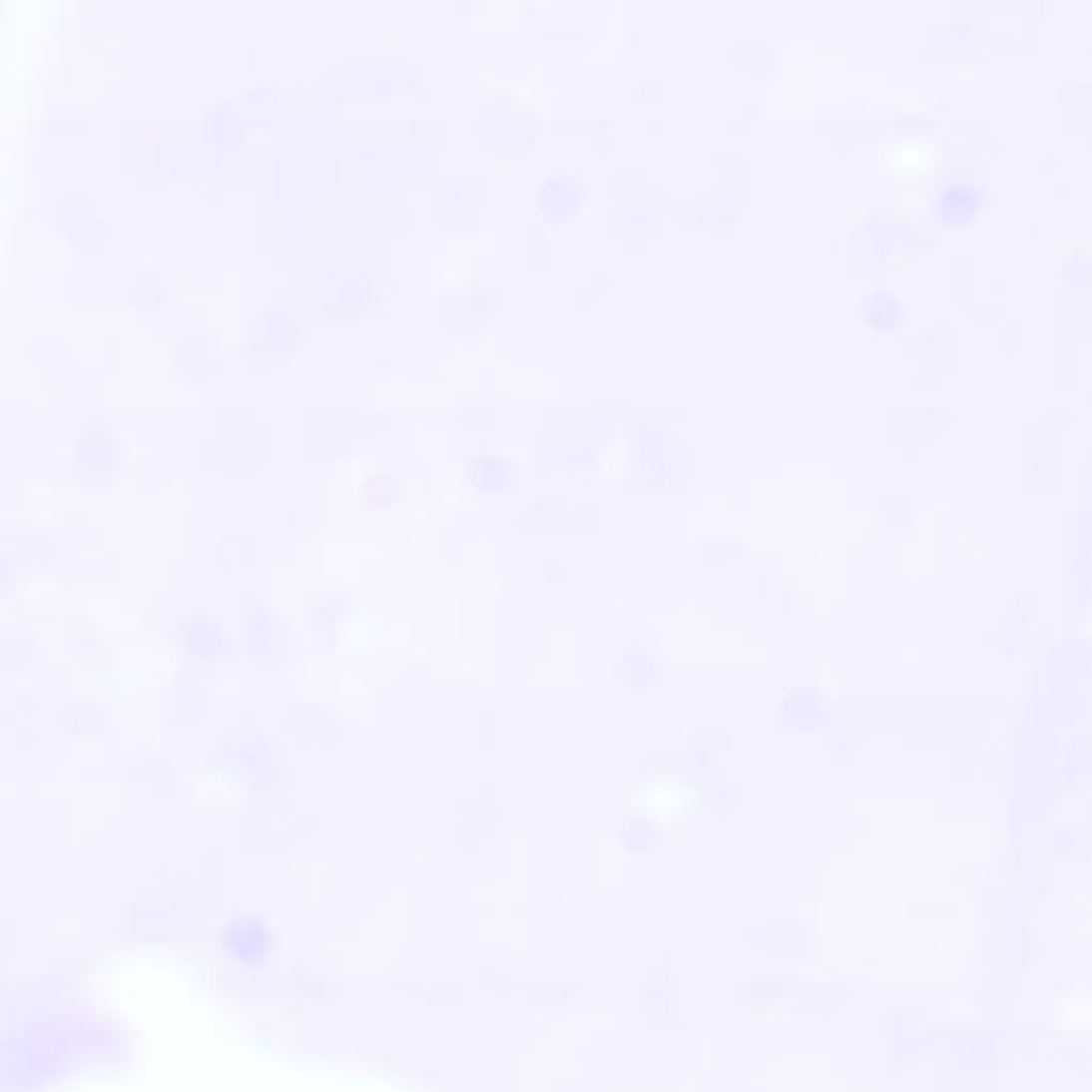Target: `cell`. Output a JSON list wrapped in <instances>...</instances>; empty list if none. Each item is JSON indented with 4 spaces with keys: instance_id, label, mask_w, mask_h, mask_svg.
Returning a JSON list of instances; mask_svg holds the SVG:
<instances>
[{
    "instance_id": "1",
    "label": "cell",
    "mask_w": 1092,
    "mask_h": 1092,
    "mask_svg": "<svg viewBox=\"0 0 1092 1092\" xmlns=\"http://www.w3.org/2000/svg\"><path fill=\"white\" fill-rule=\"evenodd\" d=\"M981 210V193L971 182L956 180L947 184L934 201V216L947 227H964L975 221Z\"/></svg>"
},
{
    "instance_id": "2",
    "label": "cell",
    "mask_w": 1092,
    "mask_h": 1092,
    "mask_svg": "<svg viewBox=\"0 0 1092 1092\" xmlns=\"http://www.w3.org/2000/svg\"><path fill=\"white\" fill-rule=\"evenodd\" d=\"M581 206L579 184L566 178H553L542 186L540 210L549 218H564Z\"/></svg>"
},
{
    "instance_id": "3",
    "label": "cell",
    "mask_w": 1092,
    "mask_h": 1092,
    "mask_svg": "<svg viewBox=\"0 0 1092 1092\" xmlns=\"http://www.w3.org/2000/svg\"><path fill=\"white\" fill-rule=\"evenodd\" d=\"M510 467L497 455H482L472 463V482L482 491H502L510 485Z\"/></svg>"
},
{
    "instance_id": "4",
    "label": "cell",
    "mask_w": 1092,
    "mask_h": 1092,
    "mask_svg": "<svg viewBox=\"0 0 1092 1092\" xmlns=\"http://www.w3.org/2000/svg\"><path fill=\"white\" fill-rule=\"evenodd\" d=\"M862 311L872 329L887 331V329H894V326L900 322L902 305L896 297H892V294L877 292L864 301Z\"/></svg>"
}]
</instances>
